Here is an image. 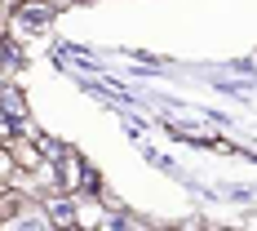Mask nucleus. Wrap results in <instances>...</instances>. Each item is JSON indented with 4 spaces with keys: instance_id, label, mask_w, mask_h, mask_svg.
Returning <instances> with one entry per match:
<instances>
[{
    "instance_id": "obj_1",
    "label": "nucleus",
    "mask_w": 257,
    "mask_h": 231,
    "mask_svg": "<svg viewBox=\"0 0 257 231\" xmlns=\"http://www.w3.org/2000/svg\"><path fill=\"white\" fill-rule=\"evenodd\" d=\"M49 18H53V9L40 5V0H27L23 9H18V23L23 27H49Z\"/></svg>"
}]
</instances>
